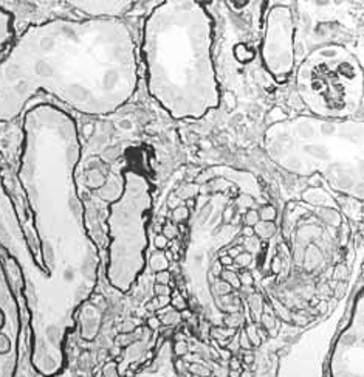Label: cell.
<instances>
[{
  "label": "cell",
  "instance_id": "32",
  "mask_svg": "<svg viewBox=\"0 0 364 377\" xmlns=\"http://www.w3.org/2000/svg\"><path fill=\"white\" fill-rule=\"evenodd\" d=\"M167 241H170V239H174V238H177V235H178V232H177V228L172 225V224H166L164 227H163V233H161Z\"/></svg>",
  "mask_w": 364,
  "mask_h": 377
},
{
  "label": "cell",
  "instance_id": "35",
  "mask_svg": "<svg viewBox=\"0 0 364 377\" xmlns=\"http://www.w3.org/2000/svg\"><path fill=\"white\" fill-rule=\"evenodd\" d=\"M104 377H119V374H118V368H116V365L115 363H109L105 368H104Z\"/></svg>",
  "mask_w": 364,
  "mask_h": 377
},
{
  "label": "cell",
  "instance_id": "39",
  "mask_svg": "<svg viewBox=\"0 0 364 377\" xmlns=\"http://www.w3.org/2000/svg\"><path fill=\"white\" fill-rule=\"evenodd\" d=\"M154 244H155V247H157L158 250H161V251H163V250H164V248L167 247L169 241H167V239H166V238H164V236H163V235L160 233V235H157V236H155V241H154Z\"/></svg>",
  "mask_w": 364,
  "mask_h": 377
},
{
  "label": "cell",
  "instance_id": "3",
  "mask_svg": "<svg viewBox=\"0 0 364 377\" xmlns=\"http://www.w3.org/2000/svg\"><path fill=\"white\" fill-rule=\"evenodd\" d=\"M212 17L202 2H158L143 27L141 58L152 98L175 120H199L220 106L212 61Z\"/></svg>",
  "mask_w": 364,
  "mask_h": 377
},
{
  "label": "cell",
  "instance_id": "45",
  "mask_svg": "<svg viewBox=\"0 0 364 377\" xmlns=\"http://www.w3.org/2000/svg\"><path fill=\"white\" fill-rule=\"evenodd\" d=\"M157 301H158L160 307L164 309V307H167V306L170 304V297H169V295H158V297H157Z\"/></svg>",
  "mask_w": 364,
  "mask_h": 377
},
{
  "label": "cell",
  "instance_id": "22",
  "mask_svg": "<svg viewBox=\"0 0 364 377\" xmlns=\"http://www.w3.org/2000/svg\"><path fill=\"white\" fill-rule=\"evenodd\" d=\"M223 321H225L226 328L237 329L244 325V315H242L240 310H237V312H232V313H229V315H226Z\"/></svg>",
  "mask_w": 364,
  "mask_h": 377
},
{
  "label": "cell",
  "instance_id": "51",
  "mask_svg": "<svg viewBox=\"0 0 364 377\" xmlns=\"http://www.w3.org/2000/svg\"><path fill=\"white\" fill-rule=\"evenodd\" d=\"M318 309H319V312H326V310H327V303H326V301H321V303L318 304Z\"/></svg>",
  "mask_w": 364,
  "mask_h": 377
},
{
  "label": "cell",
  "instance_id": "23",
  "mask_svg": "<svg viewBox=\"0 0 364 377\" xmlns=\"http://www.w3.org/2000/svg\"><path fill=\"white\" fill-rule=\"evenodd\" d=\"M261 321L265 326V329H268L271 332H273V329L276 328V323H277V320L274 317V313L271 312V309H268L265 306H264V312H262V315H261Z\"/></svg>",
  "mask_w": 364,
  "mask_h": 377
},
{
  "label": "cell",
  "instance_id": "37",
  "mask_svg": "<svg viewBox=\"0 0 364 377\" xmlns=\"http://www.w3.org/2000/svg\"><path fill=\"white\" fill-rule=\"evenodd\" d=\"M155 293H157V297L158 295H169L170 297L172 290H170V287L167 284H155Z\"/></svg>",
  "mask_w": 364,
  "mask_h": 377
},
{
  "label": "cell",
  "instance_id": "27",
  "mask_svg": "<svg viewBox=\"0 0 364 377\" xmlns=\"http://www.w3.org/2000/svg\"><path fill=\"white\" fill-rule=\"evenodd\" d=\"M188 218H189V208L188 206L180 205V206H177V208L172 209V221L174 222L180 224V222L188 221Z\"/></svg>",
  "mask_w": 364,
  "mask_h": 377
},
{
  "label": "cell",
  "instance_id": "50",
  "mask_svg": "<svg viewBox=\"0 0 364 377\" xmlns=\"http://www.w3.org/2000/svg\"><path fill=\"white\" fill-rule=\"evenodd\" d=\"M231 369L232 371H240V362L237 359H232L231 360Z\"/></svg>",
  "mask_w": 364,
  "mask_h": 377
},
{
  "label": "cell",
  "instance_id": "20",
  "mask_svg": "<svg viewBox=\"0 0 364 377\" xmlns=\"http://www.w3.org/2000/svg\"><path fill=\"white\" fill-rule=\"evenodd\" d=\"M220 280L225 281L226 284L231 286V289H240V281H239V275L235 274L234 270L231 268H225L220 272Z\"/></svg>",
  "mask_w": 364,
  "mask_h": 377
},
{
  "label": "cell",
  "instance_id": "8",
  "mask_svg": "<svg viewBox=\"0 0 364 377\" xmlns=\"http://www.w3.org/2000/svg\"><path fill=\"white\" fill-rule=\"evenodd\" d=\"M330 377H364V306L361 286L353 300L352 317L333 343Z\"/></svg>",
  "mask_w": 364,
  "mask_h": 377
},
{
  "label": "cell",
  "instance_id": "28",
  "mask_svg": "<svg viewBox=\"0 0 364 377\" xmlns=\"http://www.w3.org/2000/svg\"><path fill=\"white\" fill-rule=\"evenodd\" d=\"M261 219H259V213H258V209H253V208H250L248 211L244 214V222H245V227H254L256 224H258Z\"/></svg>",
  "mask_w": 364,
  "mask_h": 377
},
{
  "label": "cell",
  "instance_id": "52",
  "mask_svg": "<svg viewBox=\"0 0 364 377\" xmlns=\"http://www.w3.org/2000/svg\"><path fill=\"white\" fill-rule=\"evenodd\" d=\"M240 377H253V374L250 371H245V372H240Z\"/></svg>",
  "mask_w": 364,
  "mask_h": 377
},
{
  "label": "cell",
  "instance_id": "21",
  "mask_svg": "<svg viewBox=\"0 0 364 377\" xmlns=\"http://www.w3.org/2000/svg\"><path fill=\"white\" fill-rule=\"evenodd\" d=\"M245 334H247V337H248V340H250V343H251V346L253 348H258V346H261V334H259V328L256 326L254 323H251V325H248L245 329Z\"/></svg>",
  "mask_w": 364,
  "mask_h": 377
},
{
  "label": "cell",
  "instance_id": "43",
  "mask_svg": "<svg viewBox=\"0 0 364 377\" xmlns=\"http://www.w3.org/2000/svg\"><path fill=\"white\" fill-rule=\"evenodd\" d=\"M347 277V268H346V265H338L336 268H335V278L336 280H344Z\"/></svg>",
  "mask_w": 364,
  "mask_h": 377
},
{
  "label": "cell",
  "instance_id": "41",
  "mask_svg": "<svg viewBox=\"0 0 364 377\" xmlns=\"http://www.w3.org/2000/svg\"><path fill=\"white\" fill-rule=\"evenodd\" d=\"M274 307H276V310H277V312H279V315H281L284 320H287V321H290V320H291L290 312H288L284 306H281L279 303H274Z\"/></svg>",
  "mask_w": 364,
  "mask_h": 377
},
{
  "label": "cell",
  "instance_id": "31",
  "mask_svg": "<svg viewBox=\"0 0 364 377\" xmlns=\"http://www.w3.org/2000/svg\"><path fill=\"white\" fill-rule=\"evenodd\" d=\"M214 292H216V295H219V297H225L231 292V286L220 280L216 283V286H214Z\"/></svg>",
  "mask_w": 364,
  "mask_h": 377
},
{
  "label": "cell",
  "instance_id": "16",
  "mask_svg": "<svg viewBox=\"0 0 364 377\" xmlns=\"http://www.w3.org/2000/svg\"><path fill=\"white\" fill-rule=\"evenodd\" d=\"M149 265H151L152 272H163V270H167L169 267V261L164 255V251L161 250H157L155 253H152L151 259H149Z\"/></svg>",
  "mask_w": 364,
  "mask_h": 377
},
{
  "label": "cell",
  "instance_id": "17",
  "mask_svg": "<svg viewBox=\"0 0 364 377\" xmlns=\"http://www.w3.org/2000/svg\"><path fill=\"white\" fill-rule=\"evenodd\" d=\"M199 193H200V186L192 182V183L181 185L175 193V197L178 200H188V199H192L194 196H197Z\"/></svg>",
  "mask_w": 364,
  "mask_h": 377
},
{
  "label": "cell",
  "instance_id": "25",
  "mask_svg": "<svg viewBox=\"0 0 364 377\" xmlns=\"http://www.w3.org/2000/svg\"><path fill=\"white\" fill-rule=\"evenodd\" d=\"M189 371L196 377H211L212 375V369L208 368L206 365H202V363H191Z\"/></svg>",
  "mask_w": 364,
  "mask_h": 377
},
{
  "label": "cell",
  "instance_id": "46",
  "mask_svg": "<svg viewBox=\"0 0 364 377\" xmlns=\"http://www.w3.org/2000/svg\"><path fill=\"white\" fill-rule=\"evenodd\" d=\"M242 251H244V248H242L240 245H239V247H231V248L228 250V253H226V255L231 256V258L234 259L235 256H239V255L242 253Z\"/></svg>",
  "mask_w": 364,
  "mask_h": 377
},
{
  "label": "cell",
  "instance_id": "11",
  "mask_svg": "<svg viewBox=\"0 0 364 377\" xmlns=\"http://www.w3.org/2000/svg\"><path fill=\"white\" fill-rule=\"evenodd\" d=\"M14 39V16L0 4V53L10 48Z\"/></svg>",
  "mask_w": 364,
  "mask_h": 377
},
{
  "label": "cell",
  "instance_id": "33",
  "mask_svg": "<svg viewBox=\"0 0 364 377\" xmlns=\"http://www.w3.org/2000/svg\"><path fill=\"white\" fill-rule=\"evenodd\" d=\"M169 281H170V274L167 270L157 272V274H155V283L157 284H167L169 286Z\"/></svg>",
  "mask_w": 364,
  "mask_h": 377
},
{
  "label": "cell",
  "instance_id": "5",
  "mask_svg": "<svg viewBox=\"0 0 364 377\" xmlns=\"http://www.w3.org/2000/svg\"><path fill=\"white\" fill-rule=\"evenodd\" d=\"M361 59L338 42L312 50L296 70V92L313 117L349 120L364 102Z\"/></svg>",
  "mask_w": 364,
  "mask_h": 377
},
{
  "label": "cell",
  "instance_id": "9",
  "mask_svg": "<svg viewBox=\"0 0 364 377\" xmlns=\"http://www.w3.org/2000/svg\"><path fill=\"white\" fill-rule=\"evenodd\" d=\"M214 179H223L228 183H232L234 186L239 188L242 194L250 196L253 200H259L265 205L262 199V188L251 173L235 170V168H231V166H209L196 177L194 183H197L199 186H203Z\"/></svg>",
  "mask_w": 364,
  "mask_h": 377
},
{
  "label": "cell",
  "instance_id": "19",
  "mask_svg": "<svg viewBox=\"0 0 364 377\" xmlns=\"http://www.w3.org/2000/svg\"><path fill=\"white\" fill-rule=\"evenodd\" d=\"M242 248H245L247 253H251V255H256L259 253L261 248H262V241L258 238V236H250V238H244V242H242Z\"/></svg>",
  "mask_w": 364,
  "mask_h": 377
},
{
  "label": "cell",
  "instance_id": "15",
  "mask_svg": "<svg viewBox=\"0 0 364 377\" xmlns=\"http://www.w3.org/2000/svg\"><path fill=\"white\" fill-rule=\"evenodd\" d=\"M158 318H160L161 325H164V326H174V325L180 323L181 315H180L178 310L172 309V307H170V304H169V307H164V309L160 310Z\"/></svg>",
  "mask_w": 364,
  "mask_h": 377
},
{
  "label": "cell",
  "instance_id": "26",
  "mask_svg": "<svg viewBox=\"0 0 364 377\" xmlns=\"http://www.w3.org/2000/svg\"><path fill=\"white\" fill-rule=\"evenodd\" d=\"M170 307L181 312V310L188 309V303L178 292H174V293H170Z\"/></svg>",
  "mask_w": 364,
  "mask_h": 377
},
{
  "label": "cell",
  "instance_id": "7",
  "mask_svg": "<svg viewBox=\"0 0 364 377\" xmlns=\"http://www.w3.org/2000/svg\"><path fill=\"white\" fill-rule=\"evenodd\" d=\"M294 19L290 7L277 4L270 8L265 22L261 55L267 72L276 81H285L294 70Z\"/></svg>",
  "mask_w": 364,
  "mask_h": 377
},
{
  "label": "cell",
  "instance_id": "12",
  "mask_svg": "<svg viewBox=\"0 0 364 377\" xmlns=\"http://www.w3.org/2000/svg\"><path fill=\"white\" fill-rule=\"evenodd\" d=\"M302 200H306L307 203H312L315 206L338 209V205H336L335 199L327 191H324L323 188H309V190H306L302 193Z\"/></svg>",
  "mask_w": 364,
  "mask_h": 377
},
{
  "label": "cell",
  "instance_id": "49",
  "mask_svg": "<svg viewBox=\"0 0 364 377\" xmlns=\"http://www.w3.org/2000/svg\"><path fill=\"white\" fill-rule=\"evenodd\" d=\"M242 236H244V238H250V236H254V232H253V228H251V227H245V228L242 230Z\"/></svg>",
  "mask_w": 364,
  "mask_h": 377
},
{
  "label": "cell",
  "instance_id": "44",
  "mask_svg": "<svg viewBox=\"0 0 364 377\" xmlns=\"http://www.w3.org/2000/svg\"><path fill=\"white\" fill-rule=\"evenodd\" d=\"M219 264L222 265V267H229V265H232L234 264V259L231 258V256H228V255H222L220 258H219Z\"/></svg>",
  "mask_w": 364,
  "mask_h": 377
},
{
  "label": "cell",
  "instance_id": "13",
  "mask_svg": "<svg viewBox=\"0 0 364 377\" xmlns=\"http://www.w3.org/2000/svg\"><path fill=\"white\" fill-rule=\"evenodd\" d=\"M212 337L217 340V345L222 346V348H226L229 346L231 343V337H234L235 334H237V329H232V328H216L211 331Z\"/></svg>",
  "mask_w": 364,
  "mask_h": 377
},
{
  "label": "cell",
  "instance_id": "42",
  "mask_svg": "<svg viewBox=\"0 0 364 377\" xmlns=\"http://www.w3.org/2000/svg\"><path fill=\"white\" fill-rule=\"evenodd\" d=\"M146 310H149V312H160V310H161V307H160L157 298H152V300H149V301L146 303Z\"/></svg>",
  "mask_w": 364,
  "mask_h": 377
},
{
  "label": "cell",
  "instance_id": "1",
  "mask_svg": "<svg viewBox=\"0 0 364 377\" xmlns=\"http://www.w3.org/2000/svg\"><path fill=\"white\" fill-rule=\"evenodd\" d=\"M19 182L28 197L48 268L31 312L36 354L51 360L75 310L93 292L99 256L84 224V205L76 186L81 140L76 121L53 104L24 112Z\"/></svg>",
  "mask_w": 364,
  "mask_h": 377
},
{
  "label": "cell",
  "instance_id": "4",
  "mask_svg": "<svg viewBox=\"0 0 364 377\" xmlns=\"http://www.w3.org/2000/svg\"><path fill=\"white\" fill-rule=\"evenodd\" d=\"M264 151L281 170L319 176L332 191L364 197V121L299 115L271 123L264 134Z\"/></svg>",
  "mask_w": 364,
  "mask_h": 377
},
{
  "label": "cell",
  "instance_id": "10",
  "mask_svg": "<svg viewBox=\"0 0 364 377\" xmlns=\"http://www.w3.org/2000/svg\"><path fill=\"white\" fill-rule=\"evenodd\" d=\"M69 5L81 14L87 16V19H123L135 7V2H129V0H112V2L79 0L78 2V0H73V2H69Z\"/></svg>",
  "mask_w": 364,
  "mask_h": 377
},
{
  "label": "cell",
  "instance_id": "24",
  "mask_svg": "<svg viewBox=\"0 0 364 377\" xmlns=\"http://www.w3.org/2000/svg\"><path fill=\"white\" fill-rule=\"evenodd\" d=\"M258 213H259V219L265 221V222H273L276 219V216H277L276 208L273 205H267V203L261 206V209Z\"/></svg>",
  "mask_w": 364,
  "mask_h": 377
},
{
  "label": "cell",
  "instance_id": "29",
  "mask_svg": "<svg viewBox=\"0 0 364 377\" xmlns=\"http://www.w3.org/2000/svg\"><path fill=\"white\" fill-rule=\"evenodd\" d=\"M251 262H253V255H251V253H247V251H242V253H240L239 256H235V258H234V264H237V265L242 267V268L250 267Z\"/></svg>",
  "mask_w": 364,
  "mask_h": 377
},
{
  "label": "cell",
  "instance_id": "47",
  "mask_svg": "<svg viewBox=\"0 0 364 377\" xmlns=\"http://www.w3.org/2000/svg\"><path fill=\"white\" fill-rule=\"evenodd\" d=\"M273 272H274V274H279V272H281V259L279 258L273 259Z\"/></svg>",
  "mask_w": 364,
  "mask_h": 377
},
{
  "label": "cell",
  "instance_id": "18",
  "mask_svg": "<svg viewBox=\"0 0 364 377\" xmlns=\"http://www.w3.org/2000/svg\"><path fill=\"white\" fill-rule=\"evenodd\" d=\"M248 303H250V307H251V313L256 321L261 320V315L264 312V300H262V295H259V293H253V295L248 297Z\"/></svg>",
  "mask_w": 364,
  "mask_h": 377
},
{
  "label": "cell",
  "instance_id": "36",
  "mask_svg": "<svg viewBox=\"0 0 364 377\" xmlns=\"http://www.w3.org/2000/svg\"><path fill=\"white\" fill-rule=\"evenodd\" d=\"M239 281H240V286L250 287V286H253L254 278H253V275L250 274V272H245V274H242V275L239 277Z\"/></svg>",
  "mask_w": 364,
  "mask_h": 377
},
{
  "label": "cell",
  "instance_id": "38",
  "mask_svg": "<svg viewBox=\"0 0 364 377\" xmlns=\"http://www.w3.org/2000/svg\"><path fill=\"white\" fill-rule=\"evenodd\" d=\"M237 343H239V346H240V348H244V349H247V351H250V349L253 348V346H251V343H250V340H248V337H247L245 331H242V332H240V337H239Z\"/></svg>",
  "mask_w": 364,
  "mask_h": 377
},
{
  "label": "cell",
  "instance_id": "34",
  "mask_svg": "<svg viewBox=\"0 0 364 377\" xmlns=\"http://www.w3.org/2000/svg\"><path fill=\"white\" fill-rule=\"evenodd\" d=\"M174 352L177 355H185L188 352V343L185 340H178L174 343Z\"/></svg>",
  "mask_w": 364,
  "mask_h": 377
},
{
  "label": "cell",
  "instance_id": "53",
  "mask_svg": "<svg viewBox=\"0 0 364 377\" xmlns=\"http://www.w3.org/2000/svg\"><path fill=\"white\" fill-rule=\"evenodd\" d=\"M231 377H240V371H231Z\"/></svg>",
  "mask_w": 364,
  "mask_h": 377
},
{
  "label": "cell",
  "instance_id": "40",
  "mask_svg": "<svg viewBox=\"0 0 364 377\" xmlns=\"http://www.w3.org/2000/svg\"><path fill=\"white\" fill-rule=\"evenodd\" d=\"M147 328H149V329H152V331L160 329V328H161V321H160V318H158L157 315L149 317V320H147Z\"/></svg>",
  "mask_w": 364,
  "mask_h": 377
},
{
  "label": "cell",
  "instance_id": "6",
  "mask_svg": "<svg viewBox=\"0 0 364 377\" xmlns=\"http://www.w3.org/2000/svg\"><path fill=\"white\" fill-rule=\"evenodd\" d=\"M121 196L109 206V264L107 280L119 292H129L146 265L147 219L152 208L149 179L134 170L123 171Z\"/></svg>",
  "mask_w": 364,
  "mask_h": 377
},
{
  "label": "cell",
  "instance_id": "48",
  "mask_svg": "<svg viewBox=\"0 0 364 377\" xmlns=\"http://www.w3.org/2000/svg\"><path fill=\"white\" fill-rule=\"evenodd\" d=\"M244 363L245 365H253L254 363V355L251 352H248V354L244 355Z\"/></svg>",
  "mask_w": 364,
  "mask_h": 377
},
{
  "label": "cell",
  "instance_id": "14",
  "mask_svg": "<svg viewBox=\"0 0 364 377\" xmlns=\"http://www.w3.org/2000/svg\"><path fill=\"white\" fill-rule=\"evenodd\" d=\"M253 232H254V236H258L259 239H270L276 233V225H274V222L259 221L253 227Z\"/></svg>",
  "mask_w": 364,
  "mask_h": 377
},
{
  "label": "cell",
  "instance_id": "30",
  "mask_svg": "<svg viewBox=\"0 0 364 377\" xmlns=\"http://www.w3.org/2000/svg\"><path fill=\"white\" fill-rule=\"evenodd\" d=\"M135 342H138V334L137 332H129V334L119 335V345L121 346H131Z\"/></svg>",
  "mask_w": 364,
  "mask_h": 377
},
{
  "label": "cell",
  "instance_id": "2",
  "mask_svg": "<svg viewBox=\"0 0 364 377\" xmlns=\"http://www.w3.org/2000/svg\"><path fill=\"white\" fill-rule=\"evenodd\" d=\"M137 87V42L123 19H51L28 27L0 61V123L39 93L82 115H112Z\"/></svg>",
  "mask_w": 364,
  "mask_h": 377
}]
</instances>
